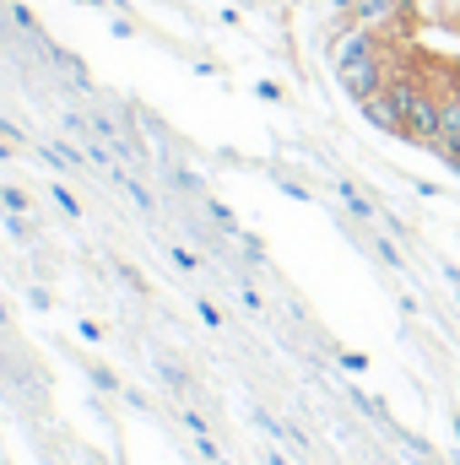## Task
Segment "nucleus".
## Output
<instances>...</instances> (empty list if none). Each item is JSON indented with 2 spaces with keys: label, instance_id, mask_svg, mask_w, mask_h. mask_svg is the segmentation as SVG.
Segmentation results:
<instances>
[{
  "label": "nucleus",
  "instance_id": "2eb2a0df",
  "mask_svg": "<svg viewBox=\"0 0 460 465\" xmlns=\"http://www.w3.org/2000/svg\"><path fill=\"white\" fill-rule=\"evenodd\" d=\"M450 22H455V33H460V5H455V11H450Z\"/></svg>",
  "mask_w": 460,
  "mask_h": 465
},
{
  "label": "nucleus",
  "instance_id": "f03ea898",
  "mask_svg": "<svg viewBox=\"0 0 460 465\" xmlns=\"http://www.w3.org/2000/svg\"><path fill=\"white\" fill-rule=\"evenodd\" d=\"M401 11H406V0H352V22H357V27H379V33H385Z\"/></svg>",
  "mask_w": 460,
  "mask_h": 465
},
{
  "label": "nucleus",
  "instance_id": "0eeeda50",
  "mask_svg": "<svg viewBox=\"0 0 460 465\" xmlns=\"http://www.w3.org/2000/svg\"><path fill=\"white\" fill-rule=\"evenodd\" d=\"M55 206H60V212H65V217H71V223H76V217H82V201H76V195H71V190H65V184H60V190H55Z\"/></svg>",
  "mask_w": 460,
  "mask_h": 465
},
{
  "label": "nucleus",
  "instance_id": "1a4fd4ad",
  "mask_svg": "<svg viewBox=\"0 0 460 465\" xmlns=\"http://www.w3.org/2000/svg\"><path fill=\"white\" fill-rule=\"evenodd\" d=\"M374 254H379L385 265H395V271H401V249H395L390 238H374Z\"/></svg>",
  "mask_w": 460,
  "mask_h": 465
},
{
  "label": "nucleus",
  "instance_id": "9d476101",
  "mask_svg": "<svg viewBox=\"0 0 460 465\" xmlns=\"http://www.w3.org/2000/svg\"><path fill=\"white\" fill-rule=\"evenodd\" d=\"M342 368L346 373H368V357L363 351H342Z\"/></svg>",
  "mask_w": 460,
  "mask_h": 465
},
{
  "label": "nucleus",
  "instance_id": "f8f14e48",
  "mask_svg": "<svg viewBox=\"0 0 460 465\" xmlns=\"http://www.w3.org/2000/svg\"><path fill=\"white\" fill-rule=\"evenodd\" d=\"M76 331H82V341H104V325H93V320H82Z\"/></svg>",
  "mask_w": 460,
  "mask_h": 465
},
{
  "label": "nucleus",
  "instance_id": "4468645a",
  "mask_svg": "<svg viewBox=\"0 0 460 465\" xmlns=\"http://www.w3.org/2000/svg\"><path fill=\"white\" fill-rule=\"evenodd\" d=\"M0 163H11V146H5V141H0Z\"/></svg>",
  "mask_w": 460,
  "mask_h": 465
},
{
  "label": "nucleus",
  "instance_id": "ddd939ff",
  "mask_svg": "<svg viewBox=\"0 0 460 465\" xmlns=\"http://www.w3.org/2000/svg\"><path fill=\"white\" fill-rule=\"evenodd\" d=\"M265 465H293L287 455H276V450H265Z\"/></svg>",
  "mask_w": 460,
  "mask_h": 465
},
{
  "label": "nucleus",
  "instance_id": "39448f33",
  "mask_svg": "<svg viewBox=\"0 0 460 465\" xmlns=\"http://www.w3.org/2000/svg\"><path fill=\"white\" fill-rule=\"evenodd\" d=\"M44 157H49L55 168H82V163H87L82 146H44Z\"/></svg>",
  "mask_w": 460,
  "mask_h": 465
},
{
  "label": "nucleus",
  "instance_id": "423d86ee",
  "mask_svg": "<svg viewBox=\"0 0 460 465\" xmlns=\"http://www.w3.org/2000/svg\"><path fill=\"white\" fill-rule=\"evenodd\" d=\"M168 260H174L179 271H201V254H195V249H185V243H174V249H168Z\"/></svg>",
  "mask_w": 460,
  "mask_h": 465
},
{
  "label": "nucleus",
  "instance_id": "7ed1b4c3",
  "mask_svg": "<svg viewBox=\"0 0 460 465\" xmlns=\"http://www.w3.org/2000/svg\"><path fill=\"white\" fill-rule=\"evenodd\" d=\"M357 114L368 119L374 130H385V135H401V119H395V109H390L385 98H368V104H357Z\"/></svg>",
  "mask_w": 460,
  "mask_h": 465
},
{
  "label": "nucleus",
  "instance_id": "f257e3e1",
  "mask_svg": "<svg viewBox=\"0 0 460 465\" xmlns=\"http://www.w3.org/2000/svg\"><path fill=\"white\" fill-rule=\"evenodd\" d=\"M439 135H445V93H423L417 98V109L406 114V124H401V141H412V146H423V152H434L439 146Z\"/></svg>",
  "mask_w": 460,
  "mask_h": 465
},
{
  "label": "nucleus",
  "instance_id": "9b49d317",
  "mask_svg": "<svg viewBox=\"0 0 460 465\" xmlns=\"http://www.w3.org/2000/svg\"><path fill=\"white\" fill-rule=\"evenodd\" d=\"M93 379H98V390H115V395H119V379L109 373V368H93Z\"/></svg>",
  "mask_w": 460,
  "mask_h": 465
},
{
  "label": "nucleus",
  "instance_id": "20e7f679",
  "mask_svg": "<svg viewBox=\"0 0 460 465\" xmlns=\"http://www.w3.org/2000/svg\"><path fill=\"white\" fill-rule=\"evenodd\" d=\"M342 201H346V212H352V217H363V223H374V217H379V212H374V201H368L363 190H352V184H342Z\"/></svg>",
  "mask_w": 460,
  "mask_h": 465
},
{
  "label": "nucleus",
  "instance_id": "6e6552de",
  "mask_svg": "<svg viewBox=\"0 0 460 465\" xmlns=\"http://www.w3.org/2000/svg\"><path fill=\"white\" fill-rule=\"evenodd\" d=\"M195 314H201V325H206V331H223V314H217V303L195 298Z\"/></svg>",
  "mask_w": 460,
  "mask_h": 465
}]
</instances>
